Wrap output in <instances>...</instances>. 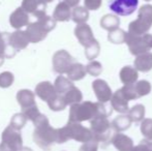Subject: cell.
Instances as JSON below:
<instances>
[{
	"instance_id": "4fadbf2b",
	"label": "cell",
	"mask_w": 152,
	"mask_h": 151,
	"mask_svg": "<svg viewBox=\"0 0 152 151\" xmlns=\"http://www.w3.org/2000/svg\"><path fill=\"white\" fill-rule=\"evenodd\" d=\"M10 23L12 27H14L17 30H20L21 28L29 25V14L21 6L15 9L10 17Z\"/></svg>"
},
{
	"instance_id": "7a4b0ae2",
	"label": "cell",
	"mask_w": 152,
	"mask_h": 151,
	"mask_svg": "<svg viewBox=\"0 0 152 151\" xmlns=\"http://www.w3.org/2000/svg\"><path fill=\"white\" fill-rule=\"evenodd\" d=\"M68 140H75L81 143H86L91 140H94V137L91 129L83 126L81 123L67 122L65 126L57 128V143H65Z\"/></svg>"
},
{
	"instance_id": "5bb4252c",
	"label": "cell",
	"mask_w": 152,
	"mask_h": 151,
	"mask_svg": "<svg viewBox=\"0 0 152 151\" xmlns=\"http://www.w3.org/2000/svg\"><path fill=\"white\" fill-rule=\"evenodd\" d=\"M75 35L78 38L79 42L84 48L95 40L90 26L87 25L86 23H84V24H78V26L75 28Z\"/></svg>"
},
{
	"instance_id": "8992f818",
	"label": "cell",
	"mask_w": 152,
	"mask_h": 151,
	"mask_svg": "<svg viewBox=\"0 0 152 151\" xmlns=\"http://www.w3.org/2000/svg\"><path fill=\"white\" fill-rule=\"evenodd\" d=\"M125 44L132 55L139 56L152 49V34L146 33L142 35H132L127 32Z\"/></svg>"
},
{
	"instance_id": "f6af8a7d",
	"label": "cell",
	"mask_w": 152,
	"mask_h": 151,
	"mask_svg": "<svg viewBox=\"0 0 152 151\" xmlns=\"http://www.w3.org/2000/svg\"><path fill=\"white\" fill-rule=\"evenodd\" d=\"M81 0H63V2H65L67 5H69L70 7H77Z\"/></svg>"
},
{
	"instance_id": "f546056e",
	"label": "cell",
	"mask_w": 152,
	"mask_h": 151,
	"mask_svg": "<svg viewBox=\"0 0 152 151\" xmlns=\"http://www.w3.org/2000/svg\"><path fill=\"white\" fill-rule=\"evenodd\" d=\"M127 115L129 116L130 120L134 123L141 122L144 120L145 117V107L143 105H136L129 109Z\"/></svg>"
},
{
	"instance_id": "d4e9b609",
	"label": "cell",
	"mask_w": 152,
	"mask_h": 151,
	"mask_svg": "<svg viewBox=\"0 0 152 151\" xmlns=\"http://www.w3.org/2000/svg\"><path fill=\"white\" fill-rule=\"evenodd\" d=\"M119 25H120V19L118 16L115 15H106L100 19V26L104 28V30L113 31L115 29H118Z\"/></svg>"
},
{
	"instance_id": "ba28073f",
	"label": "cell",
	"mask_w": 152,
	"mask_h": 151,
	"mask_svg": "<svg viewBox=\"0 0 152 151\" xmlns=\"http://www.w3.org/2000/svg\"><path fill=\"white\" fill-rule=\"evenodd\" d=\"M75 60L72 56L65 50H59L53 56V69L55 73L63 75L68 71Z\"/></svg>"
},
{
	"instance_id": "c3c4849f",
	"label": "cell",
	"mask_w": 152,
	"mask_h": 151,
	"mask_svg": "<svg viewBox=\"0 0 152 151\" xmlns=\"http://www.w3.org/2000/svg\"><path fill=\"white\" fill-rule=\"evenodd\" d=\"M145 1H151V0H145Z\"/></svg>"
},
{
	"instance_id": "7c38bea8",
	"label": "cell",
	"mask_w": 152,
	"mask_h": 151,
	"mask_svg": "<svg viewBox=\"0 0 152 151\" xmlns=\"http://www.w3.org/2000/svg\"><path fill=\"white\" fill-rule=\"evenodd\" d=\"M35 94L37 95L42 101H46V103H49V101L54 98L58 93H57L56 89H55V86L52 83L48 82V81H45V82H40L36 85Z\"/></svg>"
},
{
	"instance_id": "d6a6232c",
	"label": "cell",
	"mask_w": 152,
	"mask_h": 151,
	"mask_svg": "<svg viewBox=\"0 0 152 151\" xmlns=\"http://www.w3.org/2000/svg\"><path fill=\"white\" fill-rule=\"evenodd\" d=\"M100 51V46L98 44L97 40H94L93 42H91L90 44H88L87 47H85V56L87 57L88 60H93L96 57L99 55Z\"/></svg>"
},
{
	"instance_id": "e0dca14e",
	"label": "cell",
	"mask_w": 152,
	"mask_h": 151,
	"mask_svg": "<svg viewBox=\"0 0 152 151\" xmlns=\"http://www.w3.org/2000/svg\"><path fill=\"white\" fill-rule=\"evenodd\" d=\"M111 106L116 112L121 114H126L129 111L128 108V101L125 98L121 92V89L117 90L116 92L113 94L112 98H111Z\"/></svg>"
},
{
	"instance_id": "d6986e66",
	"label": "cell",
	"mask_w": 152,
	"mask_h": 151,
	"mask_svg": "<svg viewBox=\"0 0 152 151\" xmlns=\"http://www.w3.org/2000/svg\"><path fill=\"white\" fill-rule=\"evenodd\" d=\"M72 12L70 6L67 5L65 2L61 1L55 7L53 18L56 20V22H67L72 19Z\"/></svg>"
},
{
	"instance_id": "8d00e7d4",
	"label": "cell",
	"mask_w": 152,
	"mask_h": 151,
	"mask_svg": "<svg viewBox=\"0 0 152 151\" xmlns=\"http://www.w3.org/2000/svg\"><path fill=\"white\" fill-rule=\"evenodd\" d=\"M141 133L145 137L146 140L152 141V119L147 118L144 119L141 123Z\"/></svg>"
},
{
	"instance_id": "44dd1931",
	"label": "cell",
	"mask_w": 152,
	"mask_h": 151,
	"mask_svg": "<svg viewBox=\"0 0 152 151\" xmlns=\"http://www.w3.org/2000/svg\"><path fill=\"white\" fill-rule=\"evenodd\" d=\"M17 101L21 106L22 110H25L29 107L36 105L35 104V95L31 90L28 89H22L17 93Z\"/></svg>"
},
{
	"instance_id": "ffe728a7",
	"label": "cell",
	"mask_w": 152,
	"mask_h": 151,
	"mask_svg": "<svg viewBox=\"0 0 152 151\" xmlns=\"http://www.w3.org/2000/svg\"><path fill=\"white\" fill-rule=\"evenodd\" d=\"M134 69L142 73H147L152 69V53L147 52L137 56L134 59Z\"/></svg>"
},
{
	"instance_id": "7dc6e473",
	"label": "cell",
	"mask_w": 152,
	"mask_h": 151,
	"mask_svg": "<svg viewBox=\"0 0 152 151\" xmlns=\"http://www.w3.org/2000/svg\"><path fill=\"white\" fill-rule=\"evenodd\" d=\"M45 2H46V3H49V2H52L53 0H44Z\"/></svg>"
},
{
	"instance_id": "5b68a950",
	"label": "cell",
	"mask_w": 152,
	"mask_h": 151,
	"mask_svg": "<svg viewBox=\"0 0 152 151\" xmlns=\"http://www.w3.org/2000/svg\"><path fill=\"white\" fill-rule=\"evenodd\" d=\"M152 27V5L145 4L141 6L138 12V19L128 25V33L132 35L146 34Z\"/></svg>"
},
{
	"instance_id": "b9f144b4",
	"label": "cell",
	"mask_w": 152,
	"mask_h": 151,
	"mask_svg": "<svg viewBox=\"0 0 152 151\" xmlns=\"http://www.w3.org/2000/svg\"><path fill=\"white\" fill-rule=\"evenodd\" d=\"M132 151H152V142L149 140H142L137 146L132 148Z\"/></svg>"
},
{
	"instance_id": "277c9868",
	"label": "cell",
	"mask_w": 152,
	"mask_h": 151,
	"mask_svg": "<svg viewBox=\"0 0 152 151\" xmlns=\"http://www.w3.org/2000/svg\"><path fill=\"white\" fill-rule=\"evenodd\" d=\"M33 141L39 148L45 151H49L54 143H57V128L50 125V122L35 126L33 133Z\"/></svg>"
},
{
	"instance_id": "7402d4cb",
	"label": "cell",
	"mask_w": 152,
	"mask_h": 151,
	"mask_svg": "<svg viewBox=\"0 0 152 151\" xmlns=\"http://www.w3.org/2000/svg\"><path fill=\"white\" fill-rule=\"evenodd\" d=\"M10 33H1L0 36V56L5 58H12L16 55V50L10 44Z\"/></svg>"
},
{
	"instance_id": "bcb514c9",
	"label": "cell",
	"mask_w": 152,
	"mask_h": 151,
	"mask_svg": "<svg viewBox=\"0 0 152 151\" xmlns=\"http://www.w3.org/2000/svg\"><path fill=\"white\" fill-rule=\"evenodd\" d=\"M19 151H32L30 148H28V147H22Z\"/></svg>"
},
{
	"instance_id": "4316f807",
	"label": "cell",
	"mask_w": 152,
	"mask_h": 151,
	"mask_svg": "<svg viewBox=\"0 0 152 151\" xmlns=\"http://www.w3.org/2000/svg\"><path fill=\"white\" fill-rule=\"evenodd\" d=\"M54 86L58 94L64 95L69 89H72L74 87V84H72V81H70L68 78H65L63 76H59L55 80Z\"/></svg>"
},
{
	"instance_id": "6da1fadb",
	"label": "cell",
	"mask_w": 152,
	"mask_h": 151,
	"mask_svg": "<svg viewBox=\"0 0 152 151\" xmlns=\"http://www.w3.org/2000/svg\"><path fill=\"white\" fill-rule=\"evenodd\" d=\"M112 114V110L108 111L107 107L102 103H92V101H82L70 106L68 122L81 123L83 121H91L98 115Z\"/></svg>"
},
{
	"instance_id": "ab89813d",
	"label": "cell",
	"mask_w": 152,
	"mask_h": 151,
	"mask_svg": "<svg viewBox=\"0 0 152 151\" xmlns=\"http://www.w3.org/2000/svg\"><path fill=\"white\" fill-rule=\"evenodd\" d=\"M15 77L10 71H3L0 74V87L1 88H8L12 85Z\"/></svg>"
},
{
	"instance_id": "4dcf8cb0",
	"label": "cell",
	"mask_w": 152,
	"mask_h": 151,
	"mask_svg": "<svg viewBox=\"0 0 152 151\" xmlns=\"http://www.w3.org/2000/svg\"><path fill=\"white\" fill-rule=\"evenodd\" d=\"M126 34L127 33L125 32L122 29H115L113 31H110L108 34V39L110 42L112 44H124L126 40Z\"/></svg>"
},
{
	"instance_id": "2e32d148",
	"label": "cell",
	"mask_w": 152,
	"mask_h": 151,
	"mask_svg": "<svg viewBox=\"0 0 152 151\" xmlns=\"http://www.w3.org/2000/svg\"><path fill=\"white\" fill-rule=\"evenodd\" d=\"M47 3L44 0H23L22 7L28 14H32L35 18L42 14H46Z\"/></svg>"
},
{
	"instance_id": "cb8c5ba5",
	"label": "cell",
	"mask_w": 152,
	"mask_h": 151,
	"mask_svg": "<svg viewBox=\"0 0 152 151\" xmlns=\"http://www.w3.org/2000/svg\"><path fill=\"white\" fill-rule=\"evenodd\" d=\"M87 71L86 66H84L83 64L78 62H75L74 64L70 66V69H68V71L66 73L67 78L70 81H80L86 76Z\"/></svg>"
},
{
	"instance_id": "3957f363",
	"label": "cell",
	"mask_w": 152,
	"mask_h": 151,
	"mask_svg": "<svg viewBox=\"0 0 152 151\" xmlns=\"http://www.w3.org/2000/svg\"><path fill=\"white\" fill-rule=\"evenodd\" d=\"M90 129L93 133L94 140L98 143L108 145L112 142L113 139V127L112 123L108 120L107 115H98L90 121Z\"/></svg>"
},
{
	"instance_id": "74e56055",
	"label": "cell",
	"mask_w": 152,
	"mask_h": 151,
	"mask_svg": "<svg viewBox=\"0 0 152 151\" xmlns=\"http://www.w3.org/2000/svg\"><path fill=\"white\" fill-rule=\"evenodd\" d=\"M121 92L122 94L125 96V98L127 99L128 101H132V99H137L139 98L138 94H137L136 91V87H134V84H129V85H124L121 88Z\"/></svg>"
},
{
	"instance_id": "8fae6325",
	"label": "cell",
	"mask_w": 152,
	"mask_h": 151,
	"mask_svg": "<svg viewBox=\"0 0 152 151\" xmlns=\"http://www.w3.org/2000/svg\"><path fill=\"white\" fill-rule=\"evenodd\" d=\"M26 33L28 35V38L32 44H36L42 40H44L48 35V30L42 26L40 22L37 20L33 23H29V25L26 27Z\"/></svg>"
},
{
	"instance_id": "60d3db41",
	"label": "cell",
	"mask_w": 152,
	"mask_h": 151,
	"mask_svg": "<svg viewBox=\"0 0 152 151\" xmlns=\"http://www.w3.org/2000/svg\"><path fill=\"white\" fill-rule=\"evenodd\" d=\"M22 113L24 114L27 118H28V120H31L32 122H33V121L35 120V119L37 118L40 114H42L39 111H38L37 106L36 105L27 108V109H25V110H22Z\"/></svg>"
},
{
	"instance_id": "ee69618b",
	"label": "cell",
	"mask_w": 152,
	"mask_h": 151,
	"mask_svg": "<svg viewBox=\"0 0 152 151\" xmlns=\"http://www.w3.org/2000/svg\"><path fill=\"white\" fill-rule=\"evenodd\" d=\"M102 0H84L85 7L88 10H97L102 6Z\"/></svg>"
},
{
	"instance_id": "83f0119b",
	"label": "cell",
	"mask_w": 152,
	"mask_h": 151,
	"mask_svg": "<svg viewBox=\"0 0 152 151\" xmlns=\"http://www.w3.org/2000/svg\"><path fill=\"white\" fill-rule=\"evenodd\" d=\"M72 19L77 24H84L89 19V12L85 6H77L72 9Z\"/></svg>"
},
{
	"instance_id": "e575fe53",
	"label": "cell",
	"mask_w": 152,
	"mask_h": 151,
	"mask_svg": "<svg viewBox=\"0 0 152 151\" xmlns=\"http://www.w3.org/2000/svg\"><path fill=\"white\" fill-rule=\"evenodd\" d=\"M36 19H37L38 22L42 23V26L48 30V32L52 31L53 29L56 27V20H55L53 17H50L46 14H42V15H40V16H38Z\"/></svg>"
},
{
	"instance_id": "f1b7e54d",
	"label": "cell",
	"mask_w": 152,
	"mask_h": 151,
	"mask_svg": "<svg viewBox=\"0 0 152 151\" xmlns=\"http://www.w3.org/2000/svg\"><path fill=\"white\" fill-rule=\"evenodd\" d=\"M63 96L67 106H72V105H76V104L82 103V99H83L82 92L80 91V89H78L75 86L72 89H69Z\"/></svg>"
},
{
	"instance_id": "7bdbcfd3",
	"label": "cell",
	"mask_w": 152,
	"mask_h": 151,
	"mask_svg": "<svg viewBox=\"0 0 152 151\" xmlns=\"http://www.w3.org/2000/svg\"><path fill=\"white\" fill-rule=\"evenodd\" d=\"M98 144L99 143L96 140H91V141L86 142V143H83L79 151H97Z\"/></svg>"
},
{
	"instance_id": "30bf717a",
	"label": "cell",
	"mask_w": 152,
	"mask_h": 151,
	"mask_svg": "<svg viewBox=\"0 0 152 151\" xmlns=\"http://www.w3.org/2000/svg\"><path fill=\"white\" fill-rule=\"evenodd\" d=\"M92 89H93L96 98H97V101L99 103L102 104L107 103V101H111V98L113 96L111 87L109 86L106 81L100 80V79L93 81V83H92Z\"/></svg>"
},
{
	"instance_id": "52a82bcc",
	"label": "cell",
	"mask_w": 152,
	"mask_h": 151,
	"mask_svg": "<svg viewBox=\"0 0 152 151\" xmlns=\"http://www.w3.org/2000/svg\"><path fill=\"white\" fill-rule=\"evenodd\" d=\"M23 147V139L20 131L8 125L2 133L0 151H19Z\"/></svg>"
},
{
	"instance_id": "ac0fdd59",
	"label": "cell",
	"mask_w": 152,
	"mask_h": 151,
	"mask_svg": "<svg viewBox=\"0 0 152 151\" xmlns=\"http://www.w3.org/2000/svg\"><path fill=\"white\" fill-rule=\"evenodd\" d=\"M111 143L114 145V147L118 151H132V148L134 147L132 140L126 135H123V133H120L114 135Z\"/></svg>"
},
{
	"instance_id": "9a60e30c",
	"label": "cell",
	"mask_w": 152,
	"mask_h": 151,
	"mask_svg": "<svg viewBox=\"0 0 152 151\" xmlns=\"http://www.w3.org/2000/svg\"><path fill=\"white\" fill-rule=\"evenodd\" d=\"M30 40L28 38L26 31L17 30L10 33V44L16 51H21L27 48Z\"/></svg>"
},
{
	"instance_id": "484cf974",
	"label": "cell",
	"mask_w": 152,
	"mask_h": 151,
	"mask_svg": "<svg viewBox=\"0 0 152 151\" xmlns=\"http://www.w3.org/2000/svg\"><path fill=\"white\" fill-rule=\"evenodd\" d=\"M132 121L130 120L128 115H121L118 116L112 121V127L115 131L120 133V131H124L126 129H128L132 125Z\"/></svg>"
},
{
	"instance_id": "1f68e13d",
	"label": "cell",
	"mask_w": 152,
	"mask_h": 151,
	"mask_svg": "<svg viewBox=\"0 0 152 151\" xmlns=\"http://www.w3.org/2000/svg\"><path fill=\"white\" fill-rule=\"evenodd\" d=\"M48 106L52 111L55 112L62 111V110H64L67 107V105L65 103V99H64V96L61 94H57L54 98L51 99L48 103Z\"/></svg>"
},
{
	"instance_id": "681fc988",
	"label": "cell",
	"mask_w": 152,
	"mask_h": 151,
	"mask_svg": "<svg viewBox=\"0 0 152 151\" xmlns=\"http://www.w3.org/2000/svg\"><path fill=\"white\" fill-rule=\"evenodd\" d=\"M0 36H1V32H0Z\"/></svg>"
},
{
	"instance_id": "603a6c76",
	"label": "cell",
	"mask_w": 152,
	"mask_h": 151,
	"mask_svg": "<svg viewBox=\"0 0 152 151\" xmlns=\"http://www.w3.org/2000/svg\"><path fill=\"white\" fill-rule=\"evenodd\" d=\"M120 80L124 85H129V84H134L137 82L139 78L138 71H137L134 67H132L129 65L127 66L122 67L120 71Z\"/></svg>"
},
{
	"instance_id": "9c48e42d",
	"label": "cell",
	"mask_w": 152,
	"mask_h": 151,
	"mask_svg": "<svg viewBox=\"0 0 152 151\" xmlns=\"http://www.w3.org/2000/svg\"><path fill=\"white\" fill-rule=\"evenodd\" d=\"M139 0H112L110 9L118 16H129L137 9Z\"/></svg>"
},
{
	"instance_id": "f35d334b",
	"label": "cell",
	"mask_w": 152,
	"mask_h": 151,
	"mask_svg": "<svg viewBox=\"0 0 152 151\" xmlns=\"http://www.w3.org/2000/svg\"><path fill=\"white\" fill-rule=\"evenodd\" d=\"M86 71L87 74H89L92 77H97L102 74V66L98 61L92 60L91 62H89L86 65Z\"/></svg>"
},
{
	"instance_id": "d590c367",
	"label": "cell",
	"mask_w": 152,
	"mask_h": 151,
	"mask_svg": "<svg viewBox=\"0 0 152 151\" xmlns=\"http://www.w3.org/2000/svg\"><path fill=\"white\" fill-rule=\"evenodd\" d=\"M27 120H28V118L23 113H17L12 116V120H10V125L14 126L15 128L21 131V129L26 125Z\"/></svg>"
},
{
	"instance_id": "836d02e7",
	"label": "cell",
	"mask_w": 152,
	"mask_h": 151,
	"mask_svg": "<svg viewBox=\"0 0 152 151\" xmlns=\"http://www.w3.org/2000/svg\"><path fill=\"white\" fill-rule=\"evenodd\" d=\"M134 87H136L137 94L139 97L145 96V95L149 94L151 91V84L146 80H142L134 83Z\"/></svg>"
}]
</instances>
